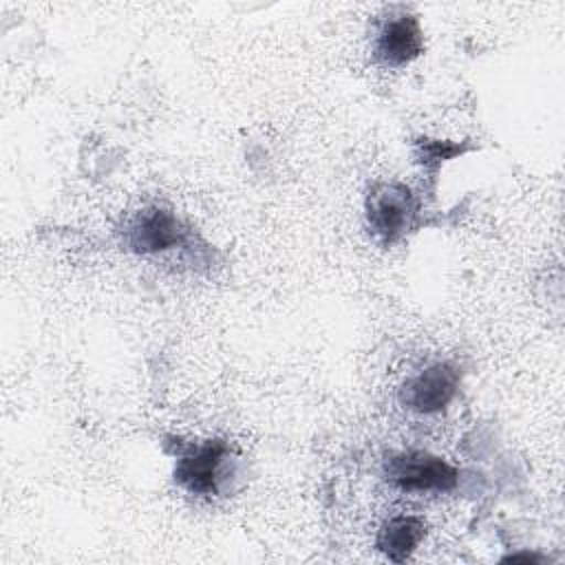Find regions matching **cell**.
Instances as JSON below:
<instances>
[{
    "mask_svg": "<svg viewBox=\"0 0 565 565\" xmlns=\"http://www.w3.org/2000/svg\"><path fill=\"white\" fill-rule=\"evenodd\" d=\"M459 386V373L450 362H437L411 377L402 388V402L417 413H437L448 406Z\"/></svg>",
    "mask_w": 565,
    "mask_h": 565,
    "instance_id": "3957f363",
    "label": "cell"
},
{
    "mask_svg": "<svg viewBox=\"0 0 565 565\" xmlns=\"http://www.w3.org/2000/svg\"><path fill=\"white\" fill-rule=\"evenodd\" d=\"M185 236L179 218L161 207H148L126 230V243L137 254H157L177 247Z\"/></svg>",
    "mask_w": 565,
    "mask_h": 565,
    "instance_id": "5b68a950",
    "label": "cell"
},
{
    "mask_svg": "<svg viewBox=\"0 0 565 565\" xmlns=\"http://www.w3.org/2000/svg\"><path fill=\"white\" fill-rule=\"evenodd\" d=\"M227 459V444L210 439L185 452L174 466V479L192 494H214L218 490L221 468Z\"/></svg>",
    "mask_w": 565,
    "mask_h": 565,
    "instance_id": "277c9868",
    "label": "cell"
},
{
    "mask_svg": "<svg viewBox=\"0 0 565 565\" xmlns=\"http://www.w3.org/2000/svg\"><path fill=\"white\" fill-rule=\"evenodd\" d=\"M424 49V38L417 18L413 15H393L382 24L375 38V57L388 66H402L415 60Z\"/></svg>",
    "mask_w": 565,
    "mask_h": 565,
    "instance_id": "8992f818",
    "label": "cell"
},
{
    "mask_svg": "<svg viewBox=\"0 0 565 565\" xmlns=\"http://www.w3.org/2000/svg\"><path fill=\"white\" fill-rule=\"evenodd\" d=\"M503 561H539V558L532 556V554H512V556H508Z\"/></svg>",
    "mask_w": 565,
    "mask_h": 565,
    "instance_id": "9c48e42d",
    "label": "cell"
},
{
    "mask_svg": "<svg viewBox=\"0 0 565 565\" xmlns=\"http://www.w3.org/2000/svg\"><path fill=\"white\" fill-rule=\"evenodd\" d=\"M366 218L384 243H393L413 230L417 201L402 183H377L366 199Z\"/></svg>",
    "mask_w": 565,
    "mask_h": 565,
    "instance_id": "6da1fadb",
    "label": "cell"
},
{
    "mask_svg": "<svg viewBox=\"0 0 565 565\" xmlns=\"http://www.w3.org/2000/svg\"><path fill=\"white\" fill-rule=\"evenodd\" d=\"M386 479L402 490H452L457 470L428 452H399L386 461Z\"/></svg>",
    "mask_w": 565,
    "mask_h": 565,
    "instance_id": "7a4b0ae2",
    "label": "cell"
},
{
    "mask_svg": "<svg viewBox=\"0 0 565 565\" xmlns=\"http://www.w3.org/2000/svg\"><path fill=\"white\" fill-rule=\"evenodd\" d=\"M424 539V523L415 516H395L377 534L375 547L393 563H404Z\"/></svg>",
    "mask_w": 565,
    "mask_h": 565,
    "instance_id": "52a82bcc",
    "label": "cell"
},
{
    "mask_svg": "<svg viewBox=\"0 0 565 565\" xmlns=\"http://www.w3.org/2000/svg\"><path fill=\"white\" fill-rule=\"evenodd\" d=\"M419 150H422V163H426V166H437V163L450 159L452 154L461 152V148L455 146V143L430 141V139H422Z\"/></svg>",
    "mask_w": 565,
    "mask_h": 565,
    "instance_id": "ba28073f",
    "label": "cell"
}]
</instances>
